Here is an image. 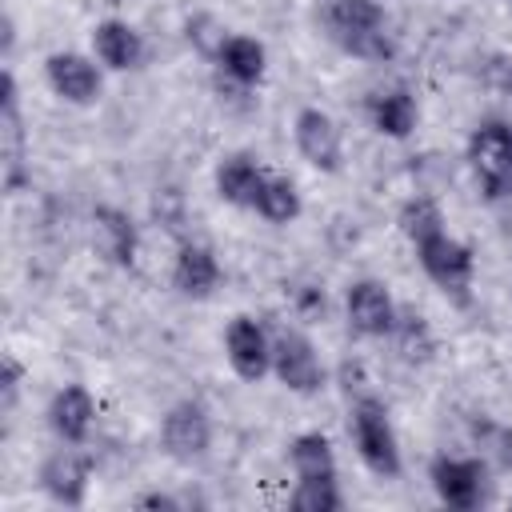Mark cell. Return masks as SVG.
Masks as SVG:
<instances>
[{
  "mask_svg": "<svg viewBox=\"0 0 512 512\" xmlns=\"http://www.w3.org/2000/svg\"><path fill=\"white\" fill-rule=\"evenodd\" d=\"M324 36L352 60L388 64L396 56V32L380 0H324L320 8Z\"/></svg>",
  "mask_w": 512,
  "mask_h": 512,
  "instance_id": "1",
  "label": "cell"
},
{
  "mask_svg": "<svg viewBox=\"0 0 512 512\" xmlns=\"http://www.w3.org/2000/svg\"><path fill=\"white\" fill-rule=\"evenodd\" d=\"M348 436L352 448L360 456V464L380 476V480H396L404 472V456H400V436L392 424V412L380 396H356L352 412H348Z\"/></svg>",
  "mask_w": 512,
  "mask_h": 512,
  "instance_id": "2",
  "label": "cell"
},
{
  "mask_svg": "<svg viewBox=\"0 0 512 512\" xmlns=\"http://www.w3.org/2000/svg\"><path fill=\"white\" fill-rule=\"evenodd\" d=\"M464 160H468L476 188L488 204L512 200V124L508 120H500V116L480 120L468 132Z\"/></svg>",
  "mask_w": 512,
  "mask_h": 512,
  "instance_id": "3",
  "label": "cell"
},
{
  "mask_svg": "<svg viewBox=\"0 0 512 512\" xmlns=\"http://www.w3.org/2000/svg\"><path fill=\"white\" fill-rule=\"evenodd\" d=\"M428 484L436 500L456 512H476L492 500V468L480 456H452V452L432 456Z\"/></svg>",
  "mask_w": 512,
  "mask_h": 512,
  "instance_id": "4",
  "label": "cell"
},
{
  "mask_svg": "<svg viewBox=\"0 0 512 512\" xmlns=\"http://www.w3.org/2000/svg\"><path fill=\"white\" fill-rule=\"evenodd\" d=\"M416 260H420L424 276L444 296H456L460 304H468V288L476 280V252H472V244H464L460 236H452L444 228V232H436V236L416 244Z\"/></svg>",
  "mask_w": 512,
  "mask_h": 512,
  "instance_id": "5",
  "label": "cell"
},
{
  "mask_svg": "<svg viewBox=\"0 0 512 512\" xmlns=\"http://www.w3.org/2000/svg\"><path fill=\"white\" fill-rule=\"evenodd\" d=\"M212 448V412L204 400H176L164 416H160V452L172 460V464H200Z\"/></svg>",
  "mask_w": 512,
  "mask_h": 512,
  "instance_id": "6",
  "label": "cell"
},
{
  "mask_svg": "<svg viewBox=\"0 0 512 512\" xmlns=\"http://www.w3.org/2000/svg\"><path fill=\"white\" fill-rule=\"evenodd\" d=\"M272 376L296 396H316L328 384V368H324L316 344L300 328L272 332Z\"/></svg>",
  "mask_w": 512,
  "mask_h": 512,
  "instance_id": "7",
  "label": "cell"
},
{
  "mask_svg": "<svg viewBox=\"0 0 512 512\" xmlns=\"http://www.w3.org/2000/svg\"><path fill=\"white\" fill-rule=\"evenodd\" d=\"M0 176H4L8 196L24 192V184L32 180L28 132H24V116H20V88H16L12 64H4V88H0Z\"/></svg>",
  "mask_w": 512,
  "mask_h": 512,
  "instance_id": "8",
  "label": "cell"
},
{
  "mask_svg": "<svg viewBox=\"0 0 512 512\" xmlns=\"http://www.w3.org/2000/svg\"><path fill=\"white\" fill-rule=\"evenodd\" d=\"M44 80H48L52 96H60L64 104L88 108V104H96L100 92H104V64H100L96 56L60 48V52H48V60H44Z\"/></svg>",
  "mask_w": 512,
  "mask_h": 512,
  "instance_id": "9",
  "label": "cell"
},
{
  "mask_svg": "<svg viewBox=\"0 0 512 512\" xmlns=\"http://www.w3.org/2000/svg\"><path fill=\"white\" fill-rule=\"evenodd\" d=\"M292 140L308 168H316L324 176H336L344 168V132L324 108H312V104L300 108L292 120Z\"/></svg>",
  "mask_w": 512,
  "mask_h": 512,
  "instance_id": "10",
  "label": "cell"
},
{
  "mask_svg": "<svg viewBox=\"0 0 512 512\" xmlns=\"http://www.w3.org/2000/svg\"><path fill=\"white\" fill-rule=\"evenodd\" d=\"M396 312L400 304L392 300V288L376 276H360L348 284L344 292V316H348V328L364 340H388L392 324H396Z\"/></svg>",
  "mask_w": 512,
  "mask_h": 512,
  "instance_id": "11",
  "label": "cell"
},
{
  "mask_svg": "<svg viewBox=\"0 0 512 512\" xmlns=\"http://www.w3.org/2000/svg\"><path fill=\"white\" fill-rule=\"evenodd\" d=\"M224 360L244 384H260L272 372V332L248 312L232 316L224 328Z\"/></svg>",
  "mask_w": 512,
  "mask_h": 512,
  "instance_id": "12",
  "label": "cell"
},
{
  "mask_svg": "<svg viewBox=\"0 0 512 512\" xmlns=\"http://www.w3.org/2000/svg\"><path fill=\"white\" fill-rule=\"evenodd\" d=\"M40 488L60 508H80L92 488V456L80 452V444H64L44 456L40 464Z\"/></svg>",
  "mask_w": 512,
  "mask_h": 512,
  "instance_id": "13",
  "label": "cell"
},
{
  "mask_svg": "<svg viewBox=\"0 0 512 512\" xmlns=\"http://www.w3.org/2000/svg\"><path fill=\"white\" fill-rule=\"evenodd\" d=\"M92 244L108 264L132 268L140 256V228L120 204H96L92 208Z\"/></svg>",
  "mask_w": 512,
  "mask_h": 512,
  "instance_id": "14",
  "label": "cell"
},
{
  "mask_svg": "<svg viewBox=\"0 0 512 512\" xmlns=\"http://www.w3.org/2000/svg\"><path fill=\"white\" fill-rule=\"evenodd\" d=\"M224 280V268L216 252L204 240H180L176 260H172V288L184 300H208Z\"/></svg>",
  "mask_w": 512,
  "mask_h": 512,
  "instance_id": "15",
  "label": "cell"
},
{
  "mask_svg": "<svg viewBox=\"0 0 512 512\" xmlns=\"http://www.w3.org/2000/svg\"><path fill=\"white\" fill-rule=\"evenodd\" d=\"M44 416L60 444H84L96 428V396L84 384H64L52 392Z\"/></svg>",
  "mask_w": 512,
  "mask_h": 512,
  "instance_id": "16",
  "label": "cell"
},
{
  "mask_svg": "<svg viewBox=\"0 0 512 512\" xmlns=\"http://www.w3.org/2000/svg\"><path fill=\"white\" fill-rule=\"evenodd\" d=\"M364 116H368V124H372L376 136H384V140H408L416 132V124H420V104H416V96L404 84H392V88L368 92Z\"/></svg>",
  "mask_w": 512,
  "mask_h": 512,
  "instance_id": "17",
  "label": "cell"
},
{
  "mask_svg": "<svg viewBox=\"0 0 512 512\" xmlns=\"http://www.w3.org/2000/svg\"><path fill=\"white\" fill-rule=\"evenodd\" d=\"M92 56L108 68V72H132L144 60V36L136 32V24L120 20V16H104L92 28Z\"/></svg>",
  "mask_w": 512,
  "mask_h": 512,
  "instance_id": "18",
  "label": "cell"
},
{
  "mask_svg": "<svg viewBox=\"0 0 512 512\" xmlns=\"http://www.w3.org/2000/svg\"><path fill=\"white\" fill-rule=\"evenodd\" d=\"M268 168L252 156V152H228L220 156L216 172H212V184H216V196L232 208H252L256 204V192L264 184Z\"/></svg>",
  "mask_w": 512,
  "mask_h": 512,
  "instance_id": "19",
  "label": "cell"
},
{
  "mask_svg": "<svg viewBox=\"0 0 512 512\" xmlns=\"http://www.w3.org/2000/svg\"><path fill=\"white\" fill-rule=\"evenodd\" d=\"M216 68L236 84V88H256L268 76V48L264 40L248 36V32H232L216 56Z\"/></svg>",
  "mask_w": 512,
  "mask_h": 512,
  "instance_id": "20",
  "label": "cell"
},
{
  "mask_svg": "<svg viewBox=\"0 0 512 512\" xmlns=\"http://www.w3.org/2000/svg\"><path fill=\"white\" fill-rule=\"evenodd\" d=\"M388 340H392L396 356H400L404 364H412V368H424V364L436 360V336H432V324H428L416 308H400V312H396V324H392Z\"/></svg>",
  "mask_w": 512,
  "mask_h": 512,
  "instance_id": "21",
  "label": "cell"
},
{
  "mask_svg": "<svg viewBox=\"0 0 512 512\" xmlns=\"http://www.w3.org/2000/svg\"><path fill=\"white\" fill-rule=\"evenodd\" d=\"M288 468L296 480H316V476H340L336 468V448L324 432L308 428V432H296L288 440Z\"/></svg>",
  "mask_w": 512,
  "mask_h": 512,
  "instance_id": "22",
  "label": "cell"
},
{
  "mask_svg": "<svg viewBox=\"0 0 512 512\" xmlns=\"http://www.w3.org/2000/svg\"><path fill=\"white\" fill-rule=\"evenodd\" d=\"M252 212H256L260 220H268V224H292V220H300L304 200H300L296 180L284 176V172H268L264 184H260V192H256Z\"/></svg>",
  "mask_w": 512,
  "mask_h": 512,
  "instance_id": "23",
  "label": "cell"
},
{
  "mask_svg": "<svg viewBox=\"0 0 512 512\" xmlns=\"http://www.w3.org/2000/svg\"><path fill=\"white\" fill-rule=\"evenodd\" d=\"M468 436H472L476 456H480L492 472H512V424L492 420V416H472Z\"/></svg>",
  "mask_w": 512,
  "mask_h": 512,
  "instance_id": "24",
  "label": "cell"
},
{
  "mask_svg": "<svg viewBox=\"0 0 512 512\" xmlns=\"http://www.w3.org/2000/svg\"><path fill=\"white\" fill-rule=\"evenodd\" d=\"M396 224H400V232H404V240L416 248L420 240H428V236H436V232H444V208H440V200L436 196H428V192H416V196H408L404 204H400V212H396Z\"/></svg>",
  "mask_w": 512,
  "mask_h": 512,
  "instance_id": "25",
  "label": "cell"
},
{
  "mask_svg": "<svg viewBox=\"0 0 512 512\" xmlns=\"http://www.w3.org/2000/svg\"><path fill=\"white\" fill-rule=\"evenodd\" d=\"M288 504L296 512H340L344 508V492L336 476H316V480H296Z\"/></svg>",
  "mask_w": 512,
  "mask_h": 512,
  "instance_id": "26",
  "label": "cell"
},
{
  "mask_svg": "<svg viewBox=\"0 0 512 512\" xmlns=\"http://www.w3.org/2000/svg\"><path fill=\"white\" fill-rule=\"evenodd\" d=\"M228 36H232V28H228L220 16H212V12H192V16L184 20V40H188L204 60H212V64H216V56H220V48H224Z\"/></svg>",
  "mask_w": 512,
  "mask_h": 512,
  "instance_id": "27",
  "label": "cell"
},
{
  "mask_svg": "<svg viewBox=\"0 0 512 512\" xmlns=\"http://www.w3.org/2000/svg\"><path fill=\"white\" fill-rule=\"evenodd\" d=\"M476 80L492 92V96H504L512 100V52H488L476 68Z\"/></svg>",
  "mask_w": 512,
  "mask_h": 512,
  "instance_id": "28",
  "label": "cell"
},
{
  "mask_svg": "<svg viewBox=\"0 0 512 512\" xmlns=\"http://www.w3.org/2000/svg\"><path fill=\"white\" fill-rule=\"evenodd\" d=\"M20 388H24V364H20L12 352H4V360H0V412H4V416L16 412Z\"/></svg>",
  "mask_w": 512,
  "mask_h": 512,
  "instance_id": "29",
  "label": "cell"
},
{
  "mask_svg": "<svg viewBox=\"0 0 512 512\" xmlns=\"http://www.w3.org/2000/svg\"><path fill=\"white\" fill-rule=\"evenodd\" d=\"M152 212H156L160 224H168V228L176 232V228L184 224V196H180V188H172V184L156 188V196H152Z\"/></svg>",
  "mask_w": 512,
  "mask_h": 512,
  "instance_id": "30",
  "label": "cell"
},
{
  "mask_svg": "<svg viewBox=\"0 0 512 512\" xmlns=\"http://www.w3.org/2000/svg\"><path fill=\"white\" fill-rule=\"evenodd\" d=\"M132 504H136V508H152V512H180V508H184V500H180V496H172V492H160V488H152V492H140Z\"/></svg>",
  "mask_w": 512,
  "mask_h": 512,
  "instance_id": "31",
  "label": "cell"
},
{
  "mask_svg": "<svg viewBox=\"0 0 512 512\" xmlns=\"http://www.w3.org/2000/svg\"><path fill=\"white\" fill-rule=\"evenodd\" d=\"M508 4H512V0H508Z\"/></svg>",
  "mask_w": 512,
  "mask_h": 512,
  "instance_id": "32",
  "label": "cell"
}]
</instances>
